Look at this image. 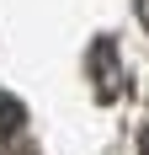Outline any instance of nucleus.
Instances as JSON below:
<instances>
[{
	"instance_id": "f257e3e1",
	"label": "nucleus",
	"mask_w": 149,
	"mask_h": 155,
	"mask_svg": "<svg viewBox=\"0 0 149 155\" xmlns=\"http://www.w3.org/2000/svg\"><path fill=\"white\" fill-rule=\"evenodd\" d=\"M21 128H27V107H21L11 91H0V150H5V144H16V134H21Z\"/></svg>"
},
{
	"instance_id": "f03ea898",
	"label": "nucleus",
	"mask_w": 149,
	"mask_h": 155,
	"mask_svg": "<svg viewBox=\"0 0 149 155\" xmlns=\"http://www.w3.org/2000/svg\"><path fill=\"white\" fill-rule=\"evenodd\" d=\"M96 70H101V96L112 102V96L122 91V80H117V70H112V43H96Z\"/></svg>"
}]
</instances>
